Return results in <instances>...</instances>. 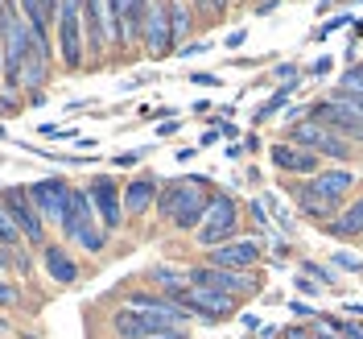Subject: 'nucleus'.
Returning a JSON list of instances; mask_svg holds the SVG:
<instances>
[{
	"label": "nucleus",
	"instance_id": "10",
	"mask_svg": "<svg viewBox=\"0 0 363 339\" xmlns=\"http://www.w3.org/2000/svg\"><path fill=\"white\" fill-rule=\"evenodd\" d=\"M351 186H355V174L351 170H322L314 178H306L301 186H294V195H310V199L339 211V203L351 195Z\"/></svg>",
	"mask_w": 363,
	"mask_h": 339
},
{
	"label": "nucleus",
	"instance_id": "6",
	"mask_svg": "<svg viewBox=\"0 0 363 339\" xmlns=\"http://www.w3.org/2000/svg\"><path fill=\"white\" fill-rule=\"evenodd\" d=\"M190 286H206V290H223L231 298H252L260 294V277L240 269H215V265H199L190 269Z\"/></svg>",
	"mask_w": 363,
	"mask_h": 339
},
{
	"label": "nucleus",
	"instance_id": "23",
	"mask_svg": "<svg viewBox=\"0 0 363 339\" xmlns=\"http://www.w3.org/2000/svg\"><path fill=\"white\" fill-rule=\"evenodd\" d=\"M169 21H174V45H182L186 38H190V9L169 0Z\"/></svg>",
	"mask_w": 363,
	"mask_h": 339
},
{
	"label": "nucleus",
	"instance_id": "35",
	"mask_svg": "<svg viewBox=\"0 0 363 339\" xmlns=\"http://www.w3.org/2000/svg\"><path fill=\"white\" fill-rule=\"evenodd\" d=\"M326 70H330V58H318L314 67H310V75H326Z\"/></svg>",
	"mask_w": 363,
	"mask_h": 339
},
{
	"label": "nucleus",
	"instance_id": "9",
	"mask_svg": "<svg viewBox=\"0 0 363 339\" xmlns=\"http://www.w3.org/2000/svg\"><path fill=\"white\" fill-rule=\"evenodd\" d=\"M4 211L17 220V227L25 232L29 244L45 249V220H42V211L33 207V199H29V186H9L4 190Z\"/></svg>",
	"mask_w": 363,
	"mask_h": 339
},
{
	"label": "nucleus",
	"instance_id": "4",
	"mask_svg": "<svg viewBox=\"0 0 363 339\" xmlns=\"http://www.w3.org/2000/svg\"><path fill=\"white\" fill-rule=\"evenodd\" d=\"M289 141L294 145H301V149H310V154H318V158H335V161H351L355 158V149H351V141H342L339 133H330L326 124H318V120H297V124H289Z\"/></svg>",
	"mask_w": 363,
	"mask_h": 339
},
{
	"label": "nucleus",
	"instance_id": "1",
	"mask_svg": "<svg viewBox=\"0 0 363 339\" xmlns=\"http://www.w3.org/2000/svg\"><path fill=\"white\" fill-rule=\"evenodd\" d=\"M206 207H211V186L199 174H186V178H174L161 186L157 215L169 220L178 232H199L206 220Z\"/></svg>",
	"mask_w": 363,
	"mask_h": 339
},
{
	"label": "nucleus",
	"instance_id": "28",
	"mask_svg": "<svg viewBox=\"0 0 363 339\" xmlns=\"http://www.w3.org/2000/svg\"><path fill=\"white\" fill-rule=\"evenodd\" d=\"M0 302H4V306H17V302H21L17 286H9V281H4V286H0Z\"/></svg>",
	"mask_w": 363,
	"mask_h": 339
},
{
	"label": "nucleus",
	"instance_id": "12",
	"mask_svg": "<svg viewBox=\"0 0 363 339\" xmlns=\"http://www.w3.org/2000/svg\"><path fill=\"white\" fill-rule=\"evenodd\" d=\"M269 158H272V166H277L281 174H301V178L322 174V158L310 154V149H301V145H294V141H277V145H269Z\"/></svg>",
	"mask_w": 363,
	"mask_h": 339
},
{
	"label": "nucleus",
	"instance_id": "17",
	"mask_svg": "<svg viewBox=\"0 0 363 339\" xmlns=\"http://www.w3.org/2000/svg\"><path fill=\"white\" fill-rule=\"evenodd\" d=\"M42 265H45V273H50V281H58V286H74V281H79V265H74V257H70L62 244H45Z\"/></svg>",
	"mask_w": 363,
	"mask_h": 339
},
{
	"label": "nucleus",
	"instance_id": "16",
	"mask_svg": "<svg viewBox=\"0 0 363 339\" xmlns=\"http://www.w3.org/2000/svg\"><path fill=\"white\" fill-rule=\"evenodd\" d=\"M161 199V182L157 178H133L128 186H124V211L128 215H145V211H153Z\"/></svg>",
	"mask_w": 363,
	"mask_h": 339
},
{
	"label": "nucleus",
	"instance_id": "22",
	"mask_svg": "<svg viewBox=\"0 0 363 339\" xmlns=\"http://www.w3.org/2000/svg\"><path fill=\"white\" fill-rule=\"evenodd\" d=\"M330 99H335V104H342V108H347L351 116H359V120H363V91L342 87V83H339V87L330 91Z\"/></svg>",
	"mask_w": 363,
	"mask_h": 339
},
{
	"label": "nucleus",
	"instance_id": "20",
	"mask_svg": "<svg viewBox=\"0 0 363 339\" xmlns=\"http://www.w3.org/2000/svg\"><path fill=\"white\" fill-rule=\"evenodd\" d=\"M149 281L157 286L161 294H169V298H178L186 286H190V273H182V269H169V265H157V269H149Z\"/></svg>",
	"mask_w": 363,
	"mask_h": 339
},
{
	"label": "nucleus",
	"instance_id": "15",
	"mask_svg": "<svg viewBox=\"0 0 363 339\" xmlns=\"http://www.w3.org/2000/svg\"><path fill=\"white\" fill-rule=\"evenodd\" d=\"M206 261H211L215 269L252 273L256 265H260V244H256V240H231V244H223V249H211Z\"/></svg>",
	"mask_w": 363,
	"mask_h": 339
},
{
	"label": "nucleus",
	"instance_id": "39",
	"mask_svg": "<svg viewBox=\"0 0 363 339\" xmlns=\"http://www.w3.org/2000/svg\"><path fill=\"white\" fill-rule=\"evenodd\" d=\"M347 315H359L363 318V302H351V306H347Z\"/></svg>",
	"mask_w": 363,
	"mask_h": 339
},
{
	"label": "nucleus",
	"instance_id": "14",
	"mask_svg": "<svg viewBox=\"0 0 363 339\" xmlns=\"http://www.w3.org/2000/svg\"><path fill=\"white\" fill-rule=\"evenodd\" d=\"M145 50L149 58H165L174 50V21H169V0H153L149 25H145Z\"/></svg>",
	"mask_w": 363,
	"mask_h": 339
},
{
	"label": "nucleus",
	"instance_id": "24",
	"mask_svg": "<svg viewBox=\"0 0 363 339\" xmlns=\"http://www.w3.org/2000/svg\"><path fill=\"white\" fill-rule=\"evenodd\" d=\"M297 83H285V87L277 91V95H272L269 104H264V108H260V112H256V124H264V120H272V116L281 112V108H285V99H289V91H294Z\"/></svg>",
	"mask_w": 363,
	"mask_h": 339
},
{
	"label": "nucleus",
	"instance_id": "5",
	"mask_svg": "<svg viewBox=\"0 0 363 339\" xmlns=\"http://www.w3.org/2000/svg\"><path fill=\"white\" fill-rule=\"evenodd\" d=\"M58 54L62 67H83V0H62L58 4Z\"/></svg>",
	"mask_w": 363,
	"mask_h": 339
},
{
	"label": "nucleus",
	"instance_id": "32",
	"mask_svg": "<svg viewBox=\"0 0 363 339\" xmlns=\"http://www.w3.org/2000/svg\"><path fill=\"white\" fill-rule=\"evenodd\" d=\"M294 315L297 318H318V311L310 306V302H294Z\"/></svg>",
	"mask_w": 363,
	"mask_h": 339
},
{
	"label": "nucleus",
	"instance_id": "40",
	"mask_svg": "<svg viewBox=\"0 0 363 339\" xmlns=\"http://www.w3.org/2000/svg\"><path fill=\"white\" fill-rule=\"evenodd\" d=\"M161 339H190L186 331H174V335H161Z\"/></svg>",
	"mask_w": 363,
	"mask_h": 339
},
{
	"label": "nucleus",
	"instance_id": "30",
	"mask_svg": "<svg viewBox=\"0 0 363 339\" xmlns=\"http://www.w3.org/2000/svg\"><path fill=\"white\" fill-rule=\"evenodd\" d=\"M297 290H301V294H310V298H314V294H318V281H314V277H306V273H301V277H297Z\"/></svg>",
	"mask_w": 363,
	"mask_h": 339
},
{
	"label": "nucleus",
	"instance_id": "2",
	"mask_svg": "<svg viewBox=\"0 0 363 339\" xmlns=\"http://www.w3.org/2000/svg\"><path fill=\"white\" fill-rule=\"evenodd\" d=\"M62 236H67L70 244H79L83 252H91V257L104 252V244H108V227L99 224L95 203H91L87 190H74V195H70L67 215H62Z\"/></svg>",
	"mask_w": 363,
	"mask_h": 339
},
{
	"label": "nucleus",
	"instance_id": "13",
	"mask_svg": "<svg viewBox=\"0 0 363 339\" xmlns=\"http://www.w3.org/2000/svg\"><path fill=\"white\" fill-rule=\"evenodd\" d=\"M310 120L326 124V129H330V133H339L342 141H363V120H359V116H351L342 104H335L330 95H326V99H318L314 108H310Z\"/></svg>",
	"mask_w": 363,
	"mask_h": 339
},
{
	"label": "nucleus",
	"instance_id": "33",
	"mask_svg": "<svg viewBox=\"0 0 363 339\" xmlns=\"http://www.w3.org/2000/svg\"><path fill=\"white\" fill-rule=\"evenodd\" d=\"M203 50H211V45H206V42H190V45H182L178 54H186V58H190V54H203Z\"/></svg>",
	"mask_w": 363,
	"mask_h": 339
},
{
	"label": "nucleus",
	"instance_id": "26",
	"mask_svg": "<svg viewBox=\"0 0 363 339\" xmlns=\"http://www.w3.org/2000/svg\"><path fill=\"white\" fill-rule=\"evenodd\" d=\"M330 261H335L339 269H347V273H359V269H363L359 257H351V252H339V249H335V257H330Z\"/></svg>",
	"mask_w": 363,
	"mask_h": 339
},
{
	"label": "nucleus",
	"instance_id": "36",
	"mask_svg": "<svg viewBox=\"0 0 363 339\" xmlns=\"http://www.w3.org/2000/svg\"><path fill=\"white\" fill-rule=\"evenodd\" d=\"M194 83H199V87H215L219 79H215V75H194Z\"/></svg>",
	"mask_w": 363,
	"mask_h": 339
},
{
	"label": "nucleus",
	"instance_id": "19",
	"mask_svg": "<svg viewBox=\"0 0 363 339\" xmlns=\"http://www.w3.org/2000/svg\"><path fill=\"white\" fill-rule=\"evenodd\" d=\"M21 17L38 38H45V25L58 21V0H21Z\"/></svg>",
	"mask_w": 363,
	"mask_h": 339
},
{
	"label": "nucleus",
	"instance_id": "18",
	"mask_svg": "<svg viewBox=\"0 0 363 339\" xmlns=\"http://www.w3.org/2000/svg\"><path fill=\"white\" fill-rule=\"evenodd\" d=\"M322 227H326V236H339V240H355V236H363V195L355 199V203H347L330 224H322Z\"/></svg>",
	"mask_w": 363,
	"mask_h": 339
},
{
	"label": "nucleus",
	"instance_id": "21",
	"mask_svg": "<svg viewBox=\"0 0 363 339\" xmlns=\"http://www.w3.org/2000/svg\"><path fill=\"white\" fill-rule=\"evenodd\" d=\"M21 240H25V232L17 227V220L0 207V249L4 252H13V249H21Z\"/></svg>",
	"mask_w": 363,
	"mask_h": 339
},
{
	"label": "nucleus",
	"instance_id": "29",
	"mask_svg": "<svg viewBox=\"0 0 363 339\" xmlns=\"http://www.w3.org/2000/svg\"><path fill=\"white\" fill-rule=\"evenodd\" d=\"M272 75H277V79H285V83H294V79H297V67H294V63H281Z\"/></svg>",
	"mask_w": 363,
	"mask_h": 339
},
{
	"label": "nucleus",
	"instance_id": "25",
	"mask_svg": "<svg viewBox=\"0 0 363 339\" xmlns=\"http://www.w3.org/2000/svg\"><path fill=\"white\" fill-rule=\"evenodd\" d=\"M339 83L342 87H355V91H363V63H351V67L339 75Z\"/></svg>",
	"mask_w": 363,
	"mask_h": 339
},
{
	"label": "nucleus",
	"instance_id": "11",
	"mask_svg": "<svg viewBox=\"0 0 363 339\" xmlns=\"http://www.w3.org/2000/svg\"><path fill=\"white\" fill-rule=\"evenodd\" d=\"M70 195H74V186H70L67 178H38V182H29V199H33V207L42 211V220H50V224H58V227H62V215H67Z\"/></svg>",
	"mask_w": 363,
	"mask_h": 339
},
{
	"label": "nucleus",
	"instance_id": "31",
	"mask_svg": "<svg viewBox=\"0 0 363 339\" xmlns=\"http://www.w3.org/2000/svg\"><path fill=\"white\" fill-rule=\"evenodd\" d=\"M108 4H112V17H116V25L124 21V13H128V4H133V0H108Z\"/></svg>",
	"mask_w": 363,
	"mask_h": 339
},
{
	"label": "nucleus",
	"instance_id": "34",
	"mask_svg": "<svg viewBox=\"0 0 363 339\" xmlns=\"http://www.w3.org/2000/svg\"><path fill=\"white\" fill-rule=\"evenodd\" d=\"M347 21H351V17H335V21L322 25V33H335V29H339V25H347Z\"/></svg>",
	"mask_w": 363,
	"mask_h": 339
},
{
	"label": "nucleus",
	"instance_id": "3",
	"mask_svg": "<svg viewBox=\"0 0 363 339\" xmlns=\"http://www.w3.org/2000/svg\"><path fill=\"white\" fill-rule=\"evenodd\" d=\"M235 232H240V203L227 190H215L211 195V207H206V220L194 232V240H199V249L211 252V249H223L231 240H240Z\"/></svg>",
	"mask_w": 363,
	"mask_h": 339
},
{
	"label": "nucleus",
	"instance_id": "38",
	"mask_svg": "<svg viewBox=\"0 0 363 339\" xmlns=\"http://www.w3.org/2000/svg\"><path fill=\"white\" fill-rule=\"evenodd\" d=\"M116 161H120V166H136V161H140V154H120Z\"/></svg>",
	"mask_w": 363,
	"mask_h": 339
},
{
	"label": "nucleus",
	"instance_id": "7",
	"mask_svg": "<svg viewBox=\"0 0 363 339\" xmlns=\"http://www.w3.org/2000/svg\"><path fill=\"white\" fill-rule=\"evenodd\" d=\"M174 302H182L194 318H206V323H223V318L235 315V302L240 298L223 294V290H206V286H186Z\"/></svg>",
	"mask_w": 363,
	"mask_h": 339
},
{
	"label": "nucleus",
	"instance_id": "37",
	"mask_svg": "<svg viewBox=\"0 0 363 339\" xmlns=\"http://www.w3.org/2000/svg\"><path fill=\"white\" fill-rule=\"evenodd\" d=\"M215 141H219V133H215V129H206V133H203V141H199V145H203V149H206V145H215Z\"/></svg>",
	"mask_w": 363,
	"mask_h": 339
},
{
	"label": "nucleus",
	"instance_id": "27",
	"mask_svg": "<svg viewBox=\"0 0 363 339\" xmlns=\"http://www.w3.org/2000/svg\"><path fill=\"white\" fill-rule=\"evenodd\" d=\"M301 269H306V277H314L318 286H335V277H330V273L322 269V265H314V261H306Z\"/></svg>",
	"mask_w": 363,
	"mask_h": 339
},
{
	"label": "nucleus",
	"instance_id": "8",
	"mask_svg": "<svg viewBox=\"0 0 363 339\" xmlns=\"http://www.w3.org/2000/svg\"><path fill=\"white\" fill-rule=\"evenodd\" d=\"M87 195L91 203H95V215H99V224L108 227V232H120V224H124V190H120V182L112 178V174H99V178L87 182Z\"/></svg>",
	"mask_w": 363,
	"mask_h": 339
}]
</instances>
